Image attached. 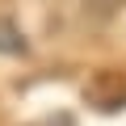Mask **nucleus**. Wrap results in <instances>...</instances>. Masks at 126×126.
Wrapping results in <instances>:
<instances>
[{
	"label": "nucleus",
	"mask_w": 126,
	"mask_h": 126,
	"mask_svg": "<svg viewBox=\"0 0 126 126\" xmlns=\"http://www.w3.org/2000/svg\"><path fill=\"white\" fill-rule=\"evenodd\" d=\"M0 50H25V42H21V34L9 25V21H0Z\"/></svg>",
	"instance_id": "nucleus-1"
},
{
	"label": "nucleus",
	"mask_w": 126,
	"mask_h": 126,
	"mask_svg": "<svg viewBox=\"0 0 126 126\" xmlns=\"http://www.w3.org/2000/svg\"><path fill=\"white\" fill-rule=\"evenodd\" d=\"M30 126H76L67 113H55V118H42V122H30Z\"/></svg>",
	"instance_id": "nucleus-2"
}]
</instances>
